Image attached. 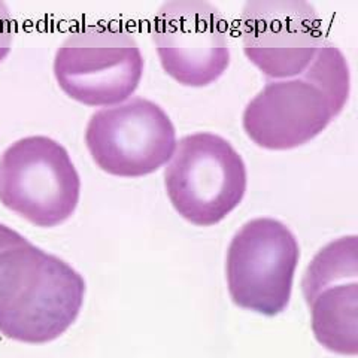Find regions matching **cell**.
Masks as SVG:
<instances>
[{"label":"cell","instance_id":"1","mask_svg":"<svg viewBox=\"0 0 358 358\" xmlns=\"http://www.w3.org/2000/svg\"><path fill=\"white\" fill-rule=\"evenodd\" d=\"M85 281L60 257L27 239L0 251V334L43 345L59 339L84 306Z\"/></svg>","mask_w":358,"mask_h":358},{"label":"cell","instance_id":"2","mask_svg":"<svg viewBox=\"0 0 358 358\" xmlns=\"http://www.w3.org/2000/svg\"><path fill=\"white\" fill-rule=\"evenodd\" d=\"M248 185L242 155L215 133L187 134L164 169V187L175 210L188 222L210 227L236 209Z\"/></svg>","mask_w":358,"mask_h":358},{"label":"cell","instance_id":"3","mask_svg":"<svg viewBox=\"0 0 358 358\" xmlns=\"http://www.w3.org/2000/svg\"><path fill=\"white\" fill-rule=\"evenodd\" d=\"M143 55L130 31L112 26H83L71 31L54 57L59 87L78 103L108 108L136 92Z\"/></svg>","mask_w":358,"mask_h":358},{"label":"cell","instance_id":"4","mask_svg":"<svg viewBox=\"0 0 358 358\" xmlns=\"http://www.w3.org/2000/svg\"><path fill=\"white\" fill-rule=\"evenodd\" d=\"M80 196V173L57 141L22 138L0 155V201L33 226H60L73 215Z\"/></svg>","mask_w":358,"mask_h":358},{"label":"cell","instance_id":"5","mask_svg":"<svg viewBox=\"0 0 358 358\" xmlns=\"http://www.w3.org/2000/svg\"><path fill=\"white\" fill-rule=\"evenodd\" d=\"M299 260V242L284 222L266 217L245 222L226 259L233 303L264 317L282 313L289 305Z\"/></svg>","mask_w":358,"mask_h":358},{"label":"cell","instance_id":"6","mask_svg":"<svg viewBox=\"0 0 358 358\" xmlns=\"http://www.w3.org/2000/svg\"><path fill=\"white\" fill-rule=\"evenodd\" d=\"M176 129L152 100L130 97L96 110L85 129V145L103 172L118 178H142L172 159Z\"/></svg>","mask_w":358,"mask_h":358},{"label":"cell","instance_id":"7","mask_svg":"<svg viewBox=\"0 0 358 358\" xmlns=\"http://www.w3.org/2000/svg\"><path fill=\"white\" fill-rule=\"evenodd\" d=\"M151 36L163 71L185 87L214 84L230 66L227 21L203 0H173L157 9Z\"/></svg>","mask_w":358,"mask_h":358},{"label":"cell","instance_id":"8","mask_svg":"<svg viewBox=\"0 0 358 358\" xmlns=\"http://www.w3.org/2000/svg\"><path fill=\"white\" fill-rule=\"evenodd\" d=\"M241 33L246 59L268 80L300 76L324 43L317 9L303 0H250Z\"/></svg>","mask_w":358,"mask_h":358},{"label":"cell","instance_id":"9","mask_svg":"<svg viewBox=\"0 0 358 358\" xmlns=\"http://www.w3.org/2000/svg\"><path fill=\"white\" fill-rule=\"evenodd\" d=\"M339 114L333 100L300 75L268 81L246 105L242 126L257 147L287 151L315 139Z\"/></svg>","mask_w":358,"mask_h":358},{"label":"cell","instance_id":"10","mask_svg":"<svg viewBox=\"0 0 358 358\" xmlns=\"http://www.w3.org/2000/svg\"><path fill=\"white\" fill-rule=\"evenodd\" d=\"M310 326L317 342L330 352L358 354V282L346 281L322 288L313 296Z\"/></svg>","mask_w":358,"mask_h":358},{"label":"cell","instance_id":"11","mask_svg":"<svg viewBox=\"0 0 358 358\" xmlns=\"http://www.w3.org/2000/svg\"><path fill=\"white\" fill-rule=\"evenodd\" d=\"M358 276V239L345 236L333 241L313 257L301 279V291L306 303L322 288L357 281Z\"/></svg>","mask_w":358,"mask_h":358},{"label":"cell","instance_id":"12","mask_svg":"<svg viewBox=\"0 0 358 358\" xmlns=\"http://www.w3.org/2000/svg\"><path fill=\"white\" fill-rule=\"evenodd\" d=\"M326 93L342 112L351 92L350 66L343 52L333 43H322L315 59L301 73Z\"/></svg>","mask_w":358,"mask_h":358},{"label":"cell","instance_id":"13","mask_svg":"<svg viewBox=\"0 0 358 358\" xmlns=\"http://www.w3.org/2000/svg\"><path fill=\"white\" fill-rule=\"evenodd\" d=\"M14 18L6 3L0 2V63H2L13 48L14 42Z\"/></svg>","mask_w":358,"mask_h":358},{"label":"cell","instance_id":"14","mask_svg":"<svg viewBox=\"0 0 358 358\" xmlns=\"http://www.w3.org/2000/svg\"><path fill=\"white\" fill-rule=\"evenodd\" d=\"M22 241H26V238L21 236L18 231L5 226V224H0V251L8 248V246L21 243Z\"/></svg>","mask_w":358,"mask_h":358}]
</instances>
